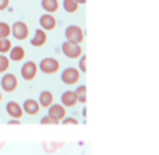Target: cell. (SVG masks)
Listing matches in <instances>:
<instances>
[{"label":"cell","mask_w":159,"mask_h":155,"mask_svg":"<svg viewBox=\"0 0 159 155\" xmlns=\"http://www.w3.org/2000/svg\"><path fill=\"white\" fill-rule=\"evenodd\" d=\"M42 8H44L47 14L52 15L54 12L59 10V2L57 0H42Z\"/></svg>","instance_id":"9a60e30c"},{"label":"cell","mask_w":159,"mask_h":155,"mask_svg":"<svg viewBox=\"0 0 159 155\" xmlns=\"http://www.w3.org/2000/svg\"><path fill=\"white\" fill-rule=\"evenodd\" d=\"M10 49H12V42L8 38H0V54L10 52Z\"/></svg>","instance_id":"ffe728a7"},{"label":"cell","mask_w":159,"mask_h":155,"mask_svg":"<svg viewBox=\"0 0 159 155\" xmlns=\"http://www.w3.org/2000/svg\"><path fill=\"white\" fill-rule=\"evenodd\" d=\"M8 35H10V25L0 22V38H8Z\"/></svg>","instance_id":"44dd1931"},{"label":"cell","mask_w":159,"mask_h":155,"mask_svg":"<svg viewBox=\"0 0 159 155\" xmlns=\"http://www.w3.org/2000/svg\"><path fill=\"white\" fill-rule=\"evenodd\" d=\"M8 2H10V0H0V10H5L8 7Z\"/></svg>","instance_id":"484cf974"},{"label":"cell","mask_w":159,"mask_h":155,"mask_svg":"<svg viewBox=\"0 0 159 155\" xmlns=\"http://www.w3.org/2000/svg\"><path fill=\"white\" fill-rule=\"evenodd\" d=\"M61 102H62L64 107H74L77 103L75 92H74V90H67V92H64L62 97H61Z\"/></svg>","instance_id":"7c38bea8"},{"label":"cell","mask_w":159,"mask_h":155,"mask_svg":"<svg viewBox=\"0 0 159 155\" xmlns=\"http://www.w3.org/2000/svg\"><path fill=\"white\" fill-rule=\"evenodd\" d=\"M8 123H10V125H19V123H20V120H17V118H12Z\"/></svg>","instance_id":"4316f807"},{"label":"cell","mask_w":159,"mask_h":155,"mask_svg":"<svg viewBox=\"0 0 159 155\" xmlns=\"http://www.w3.org/2000/svg\"><path fill=\"white\" fill-rule=\"evenodd\" d=\"M62 123H66V125H77V118H74V117H64L62 120H61Z\"/></svg>","instance_id":"d4e9b609"},{"label":"cell","mask_w":159,"mask_h":155,"mask_svg":"<svg viewBox=\"0 0 159 155\" xmlns=\"http://www.w3.org/2000/svg\"><path fill=\"white\" fill-rule=\"evenodd\" d=\"M22 110L29 115H37L39 110H40V105H39V102L34 100V98H27L22 105Z\"/></svg>","instance_id":"30bf717a"},{"label":"cell","mask_w":159,"mask_h":155,"mask_svg":"<svg viewBox=\"0 0 159 155\" xmlns=\"http://www.w3.org/2000/svg\"><path fill=\"white\" fill-rule=\"evenodd\" d=\"M39 68H40L44 74H55V72L59 70V60L55 58H44L40 62V65H39Z\"/></svg>","instance_id":"5b68a950"},{"label":"cell","mask_w":159,"mask_h":155,"mask_svg":"<svg viewBox=\"0 0 159 155\" xmlns=\"http://www.w3.org/2000/svg\"><path fill=\"white\" fill-rule=\"evenodd\" d=\"M0 100H2V93H0Z\"/></svg>","instance_id":"f546056e"},{"label":"cell","mask_w":159,"mask_h":155,"mask_svg":"<svg viewBox=\"0 0 159 155\" xmlns=\"http://www.w3.org/2000/svg\"><path fill=\"white\" fill-rule=\"evenodd\" d=\"M37 102H39V105H40V107H47V109H49V107L52 105V102H54L52 92H49V90H42Z\"/></svg>","instance_id":"4fadbf2b"},{"label":"cell","mask_w":159,"mask_h":155,"mask_svg":"<svg viewBox=\"0 0 159 155\" xmlns=\"http://www.w3.org/2000/svg\"><path fill=\"white\" fill-rule=\"evenodd\" d=\"M5 110H7V114L10 115L12 118H17V120H20V117L24 115L22 107H20L17 102H8L7 107H5Z\"/></svg>","instance_id":"9c48e42d"},{"label":"cell","mask_w":159,"mask_h":155,"mask_svg":"<svg viewBox=\"0 0 159 155\" xmlns=\"http://www.w3.org/2000/svg\"><path fill=\"white\" fill-rule=\"evenodd\" d=\"M66 38H67V42H72V44H80L84 40L82 28L77 27V25H69L66 28Z\"/></svg>","instance_id":"6da1fadb"},{"label":"cell","mask_w":159,"mask_h":155,"mask_svg":"<svg viewBox=\"0 0 159 155\" xmlns=\"http://www.w3.org/2000/svg\"><path fill=\"white\" fill-rule=\"evenodd\" d=\"M74 2L77 3V5H79V3H82V5H84V3H85V0H74Z\"/></svg>","instance_id":"83f0119b"},{"label":"cell","mask_w":159,"mask_h":155,"mask_svg":"<svg viewBox=\"0 0 159 155\" xmlns=\"http://www.w3.org/2000/svg\"><path fill=\"white\" fill-rule=\"evenodd\" d=\"M40 123L42 125H57V120H54L52 117H49V115H45V117H42V120H40Z\"/></svg>","instance_id":"603a6c76"},{"label":"cell","mask_w":159,"mask_h":155,"mask_svg":"<svg viewBox=\"0 0 159 155\" xmlns=\"http://www.w3.org/2000/svg\"><path fill=\"white\" fill-rule=\"evenodd\" d=\"M62 82L66 85H74V84H77L79 82V70L77 68H74V67H67L66 70L62 72Z\"/></svg>","instance_id":"277c9868"},{"label":"cell","mask_w":159,"mask_h":155,"mask_svg":"<svg viewBox=\"0 0 159 155\" xmlns=\"http://www.w3.org/2000/svg\"><path fill=\"white\" fill-rule=\"evenodd\" d=\"M61 49H62V54L69 58H77L82 54V49H80L79 44H72V42H67V40L62 44Z\"/></svg>","instance_id":"7a4b0ae2"},{"label":"cell","mask_w":159,"mask_h":155,"mask_svg":"<svg viewBox=\"0 0 159 155\" xmlns=\"http://www.w3.org/2000/svg\"><path fill=\"white\" fill-rule=\"evenodd\" d=\"M45 42H47V33L42 28L35 30V33H34V37H32V40H30V44L34 47H42Z\"/></svg>","instance_id":"5bb4252c"},{"label":"cell","mask_w":159,"mask_h":155,"mask_svg":"<svg viewBox=\"0 0 159 155\" xmlns=\"http://www.w3.org/2000/svg\"><path fill=\"white\" fill-rule=\"evenodd\" d=\"M49 117H52L54 120L61 122V120L66 117V107H64L62 103H52V105L49 107Z\"/></svg>","instance_id":"ba28073f"},{"label":"cell","mask_w":159,"mask_h":155,"mask_svg":"<svg viewBox=\"0 0 159 155\" xmlns=\"http://www.w3.org/2000/svg\"><path fill=\"white\" fill-rule=\"evenodd\" d=\"M20 75L24 77V80H34L37 75V65L34 62H25L20 68Z\"/></svg>","instance_id":"8992f818"},{"label":"cell","mask_w":159,"mask_h":155,"mask_svg":"<svg viewBox=\"0 0 159 155\" xmlns=\"http://www.w3.org/2000/svg\"><path fill=\"white\" fill-rule=\"evenodd\" d=\"M24 57H25L24 47H12L10 49V60L19 62V60H24Z\"/></svg>","instance_id":"e0dca14e"},{"label":"cell","mask_w":159,"mask_h":155,"mask_svg":"<svg viewBox=\"0 0 159 155\" xmlns=\"http://www.w3.org/2000/svg\"><path fill=\"white\" fill-rule=\"evenodd\" d=\"M19 87V82H17V77L14 74H5L2 77V88L5 92H14Z\"/></svg>","instance_id":"52a82bcc"},{"label":"cell","mask_w":159,"mask_h":155,"mask_svg":"<svg viewBox=\"0 0 159 155\" xmlns=\"http://www.w3.org/2000/svg\"><path fill=\"white\" fill-rule=\"evenodd\" d=\"M87 57H85V55H82V58L79 60V68L80 70H82V74H85V72H87Z\"/></svg>","instance_id":"cb8c5ba5"},{"label":"cell","mask_w":159,"mask_h":155,"mask_svg":"<svg viewBox=\"0 0 159 155\" xmlns=\"http://www.w3.org/2000/svg\"><path fill=\"white\" fill-rule=\"evenodd\" d=\"M5 147V142H0V149H3Z\"/></svg>","instance_id":"f1b7e54d"},{"label":"cell","mask_w":159,"mask_h":155,"mask_svg":"<svg viewBox=\"0 0 159 155\" xmlns=\"http://www.w3.org/2000/svg\"><path fill=\"white\" fill-rule=\"evenodd\" d=\"M62 147H64V142H44V144H42V149H44V152H47V153H52V152H55V150H59Z\"/></svg>","instance_id":"2e32d148"},{"label":"cell","mask_w":159,"mask_h":155,"mask_svg":"<svg viewBox=\"0 0 159 155\" xmlns=\"http://www.w3.org/2000/svg\"><path fill=\"white\" fill-rule=\"evenodd\" d=\"M75 97H77V102H80V103H85L87 102V87L85 85H79L75 90Z\"/></svg>","instance_id":"ac0fdd59"},{"label":"cell","mask_w":159,"mask_h":155,"mask_svg":"<svg viewBox=\"0 0 159 155\" xmlns=\"http://www.w3.org/2000/svg\"><path fill=\"white\" fill-rule=\"evenodd\" d=\"M40 25H42V30H54L55 28V25H57V22H55V19H54V15H50V14H45V15H42L40 17Z\"/></svg>","instance_id":"8fae6325"},{"label":"cell","mask_w":159,"mask_h":155,"mask_svg":"<svg viewBox=\"0 0 159 155\" xmlns=\"http://www.w3.org/2000/svg\"><path fill=\"white\" fill-rule=\"evenodd\" d=\"M10 33L14 35L17 40H25L29 35V27L25 22H15L14 25L10 27Z\"/></svg>","instance_id":"3957f363"},{"label":"cell","mask_w":159,"mask_h":155,"mask_svg":"<svg viewBox=\"0 0 159 155\" xmlns=\"http://www.w3.org/2000/svg\"><path fill=\"white\" fill-rule=\"evenodd\" d=\"M64 8H66V12H69V14H74V12L77 10V3L74 2V0H64Z\"/></svg>","instance_id":"d6986e66"},{"label":"cell","mask_w":159,"mask_h":155,"mask_svg":"<svg viewBox=\"0 0 159 155\" xmlns=\"http://www.w3.org/2000/svg\"><path fill=\"white\" fill-rule=\"evenodd\" d=\"M8 65H10V62H8L7 57H3V55H0V74H3V72H7Z\"/></svg>","instance_id":"7402d4cb"}]
</instances>
